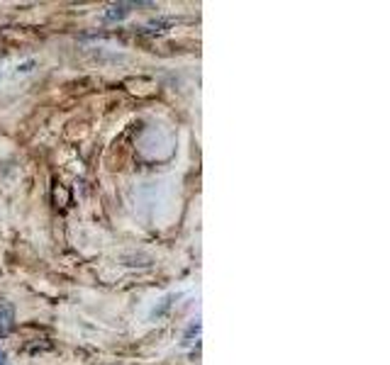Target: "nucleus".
<instances>
[{
    "mask_svg": "<svg viewBox=\"0 0 390 365\" xmlns=\"http://www.w3.org/2000/svg\"><path fill=\"white\" fill-rule=\"evenodd\" d=\"M15 329V307L10 302H0V339L10 336Z\"/></svg>",
    "mask_w": 390,
    "mask_h": 365,
    "instance_id": "1",
    "label": "nucleus"
},
{
    "mask_svg": "<svg viewBox=\"0 0 390 365\" xmlns=\"http://www.w3.org/2000/svg\"><path fill=\"white\" fill-rule=\"evenodd\" d=\"M130 8H134V3H117V5H110L105 10V18L108 22H115V20H125L130 15Z\"/></svg>",
    "mask_w": 390,
    "mask_h": 365,
    "instance_id": "2",
    "label": "nucleus"
},
{
    "mask_svg": "<svg viewBox=\"0 0 390 365\" xmlns=\"http://www.w3.org/2000/svg\"><path fill=\"white\" fill-rule=\"evenodd\" d=\"M0 365H8V356L3 351H0Z\"/></svg>",
    "mask_w": 390,
    "mask_h": 365,
    "instance_id": "3",
    "label": "nucleus"
}]
</instances>
